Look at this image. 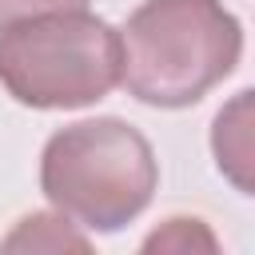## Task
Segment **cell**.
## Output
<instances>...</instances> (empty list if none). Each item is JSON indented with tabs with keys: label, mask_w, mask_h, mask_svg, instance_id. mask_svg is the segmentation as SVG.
Returning <instances> with one entry per match:
<instances>
[{
	"label": "cell",
	"mask_w": 255,
	"mask_h": 255,
	"mask_svg": "<svg viewBox=\"0 0 255 255\" xmlns=\"http://www.w3.org/2000/svg\"><path fill=\"white\" fill-rule=\"evenodd\" d=\"M120 84L147 108H191L243 56V24L223 0H143L124 32Z\"/></svg>",
	"instance_id": "1"
},
{
	"label": "cell",
	"mask_w": 255,
	"mask_h": 255,
	"mask_svg": "<svg viewBox=\"0 0 255 255\" xmlns=\"http://www.w3.org/2000/svg\"><path fill=\"white\" fill-rule=\"evenodd\" d=\"M159 163L139 128L116 116L76 120L40 151L44 199L88 231H120L147 211Z\"/></svg>",
	"instance_id": "2"
},
{
	"label": "cell",
	"mask_w": 255,
	"mask_h": 255,
	"mask_svg": "<svg viewBox=\"0 0 255 255\" xmlns=\"http://www.w3.org/2000/svg\"><path fill=\"white\" fill-rule=\"evenodd\" d=\"M124 68L120 32L88 8H64L0 28V84L36 112L88 108L112 96Z\"/></svg>",
	"instance_id": "3"
},
{
	"label": "cell",
	"mask_w": 255,
	"mask_h": 255,
	"mask_svg": "<svg viewBox=\"0 0 255 255\" xmlns=\"http://www.w3.org/2000/svg\"><path fill=\"white\" fill-rule=\"evenodd\" d=\"M211 151H215L219 171H223L243 195H251V88H243V92L215 116Z\"/></svg>",
	"instance_id": "4"
},
{
	"label": "cell",
	"mask_w": 255,
	"mask_h": 255,
	"mask_svg": "<svg viewBox=\"0 0 255 255\" xmlns=\"http://www.w3.org/2000/svg\"><path fill=\"white\" fill-rule=\"evenodd\" d=\"M64 223H68V215H44V211H36V215L20 219V227L4 239V247L8 251L12 247H48V251H56V247H80V251H88V239L72 235Z\"/></svg>",
	"instance_id": "5"
},
{
	"label": "cell",
	"mask_w": 255,
	"mask_h": 255,
	"mask_svg": "<svg viewBox=\"0 0 255 255\" xmlns=\"http://www.w3.org/2000/svg\"><path fill=\"white\" fill-rule=\"evenodd\" d=\"M64 8H88V0H0V28L28 20V16H44V12H64Z\"/></svg>",
	"instance_id": "6"
}]
</instances>
